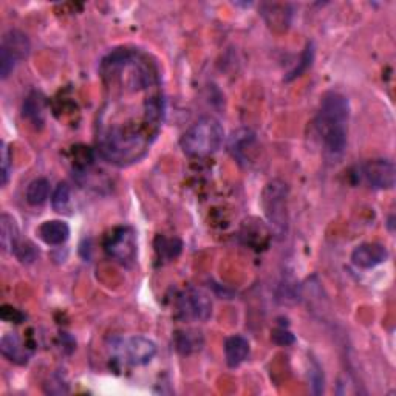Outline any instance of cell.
<instances>
[{
    "instance_id": "16",
    "label": "cell",
    "mask_w": 396,
    "mask_h": 396,
    "mask_svg": "<svg viewBox=\"0 0 396 396\" xmlns=\"http://www.w3.org/2000/svg\"><path fill=\"white\" fill-rule=\"evenodd\" d=\"M201 345H203V337H201L198 331H178L175 336V349L182 353V355L196 353L201 349Z\"/></svg>"
},
{
    "instance_id": "20",
    "label": "cell",
    "mask_w": 396,
    "mask_h": 396,
    "mask_svg": "<svg viewBox=\"0 0 396 396\" xmlns=\"http://www.w3.org/2000/svg\"><path fill=\"white\" fill-rule=\"evenodd\" d=\"M52 206L56 212H67L70 207V186L67 183H59L52 196Z\"/></svg>"
},
{
    "instance_id": "10",
    "label": "cell",
    "mask_w": 396,
    "mask_h": 396,
    "mask_svg": "<svg viewBox=\"0 0 396 396\" xmlns=\"http://www.w3.org/2000/svg\"><path fill=\"white\" fill-rule=\"evenodd\" d=\"M388 253L381 243H362L351 253V262L361 270H372L374 266L384 263Z\"/></svg>"
},
{
    "instance_id": "25",
    "label": "cell",
    "mask_w": 396,
    "mask_h": 396,
    "mask_svg": "<svg viewBox=\"0 0 396 396\" xmlns=\"http://www.w3.org/2000/svg\"><path fill=\"white\" fill-rule=\"evenodd\" d=\"M0 318L5 322H14V323H22L25 321V314L20 313L19 309L13 308L10 305H3L0 309Z\"/></svg>"
},
{
    "instance_id": "22",
    "label": "cell",
    "mask_w": 396,
    "mask_h": 396,
    "mask_svg": "<svg viewBox=\"0 0 396 396\" xmlns=\"http://www.w3.org/2000/svg\"><path fill=\"white\" fill-rule=\"evenodd\" d=\"M14 256H16L22 263H31L38 257V251H36L34 244L30 242H20L17 248L14 249Z\"/></svg>"
},
{
    "instance_id": "8",
    "label": "cell",
    "mask_w": 396,
    "mask_h": 396,
    "mask_svg": "<svg viewBox=\"0 0 396 396\" xmlns=\"http://www.w3.org/2000/svg\"><path fill=\"white\" fill-rule=\"evenodd\" d=\"M212 302L198 288H187L177 299V316L186 322H203L211 318Z\"/></svg>"
},
{
    "instance_id": "9",
    "label": "cell",
    "mask_w": 396,
    "mask_h": 396,
    "mask_svg": "<svg viewBox=\"0 0 396 396\" xmlns=\"http://www.w3.org/2000/svg\"><path fill=\"white\" fill-rule=\"evenodd\" d=\"M361 174L367 184L372 186L373 189H392L396 179V169L395 164L390 160L384 158H376L362 164Z\"/></svg>"
},
{
    "instance_id": "12",
    "label": "cell",
    "mask_w": 396,
    "mask_h": 396,
    "mask_svg": "<svg viewBox=\"0 0 396 396\" xmlns=\"http://www.w3.org/2000/svg\"><path fill=\"white\" fill-rule=\"evenodd\" d=\"M0 351H2L3 358L19 365L27 364L28 359H30V353H28L27 347H24L22 341L19 339L16 333H8L2 337V341H0Z\"/></svg>"
},
{
    "instance_id": "13",
    "label": "cell",
    "mask_w": 396,
    "mask_h": 396,
    "mask_svg": "<svg viewBox=\"0 0 396 396\" xmlns=\"http://www.w3.org/2000/svg\"><path fill=\"white\" fill-rule=\"evenodd\" d=\"M249 355V342L248 339H244L243 336H231L228 337L225 342V358L226 364L235 369L240 364L247 361V358Z\"/></svg>"
},
{
    "instance_id": "3",
    "label": "cell",
    "mask_w": 396,
    "mask_h": 396,
    "mask_svg": "<svg viewBox=\"0 0 396 396\" xmlns=\"http://www.w3.org/2000/svg\"><path fill=\"white\" fill-rule=\"evenodd\" d=\"M225 140V131L215 118H201L179 140L183 152L189 156H207L217 152Z\"/></svg>"
},
{
    "instance_id": "26",
    "label": "cell",
    "mask_w": 396,
    "mask_h": 396,
    "mask_svg": "<svg viewBox=\"0 0 396 396\" xmlns=\"http://www.w3.org/2000/svg\"><path fill=\"white\" fill-rule=\"evenodd\" d=\"M11 175V152L10 147L2 142V184L5 186L8 183Z\"/></svg>"
},
{
    "instance_id": "24",
    "label": "cell",
    "mask_w": 396,
    "mask_h": 396,
    "mask_svg": "<svg viewBox=\"0 0 396 396\" xmlns=\"http://www.w3.org/2000/svg\"><path fill=\"white\" fill-rule=\"evenodd\" d=\"M271 339H272V342H274V344L280 345V347H286V345L294 344V341H296V337H294V335L291 333L290 330L276 328L274 331H272Z\"/></svg>"
},
{
    "instance_id": "5",
    "label": "cell",
    "mask_w": 396,
    "mask_h": 396,
    "mask_svg": "<svg viewBox=\"0 0 396 396\" xmlns=\"http://www.w3.org/2000/svg\"><path fill=\"white\" fill-rule=\"evenodd\" d=\"M110 350L115 361L124 365H146L156 355V345L142 336L113 339Z\"/></svg>"
},
{
    "instance_id": "23",
    "label": "cell",
    "mask_w": 396,
    "mask_h": 396,
    "mask_svg": "<svg viewBox=\"0 0 396 396\" xmlns=\"http://www.w3.org/2000/svg\"><path fill=\"white\" fill-rule=\"evenodd\" d=\"M313 56H314V50H313V44H308L307 45V48H305V52H304V54H302V59H300V64H299V67H296L294 68L291 73H290V76L286 78V81H291V79H294V78H298V76H300L302 73H304V71L311 66V61H313Z\"/></svg>"
},
{
    "instance_id": "11",
    "label": "cell",
    "mask_w": 396,
    "mask_h": 396,
    "mask_svg": "<svg viewBox=\"0 0 396 396\" xmlns=\"http://www.w3.org/2000/svg\"><path fill=\"white\" fill-rule=\"evenodd\" d=\"M38 235L42 242L50 244V247H57V244H62L68 240L70 228L62 220H50L39 226Z\"/></svg>"
},
{
    "instance_id": "28",
    "label": "cell",
    "mask_w": 396,
    "mask_h": 396,
    "mask_svg": "<svg viewBox=\"0 0 396 396\" xmlns=\"http://www.w3.org/2000/svg\"><path fill=\"white\" fill-rule=\"evenodd\" d=\"M44 390L48 395H64V393L68 392V386L64 384L61 379H57V381H54V383L52 381V384H45Z\"/></svg>"
},
{
    "instance_id": "6",
    "label": "cell",
    "mask_w": 396,
    "mask_h": 396,
    "mask_svg": "<svg viewBox=\"0 0 396 396\" xmlns=\"http://www.w3.org/2000/svg\"><path fill=\"white\" fill-rule=\"evenodd\" d=\"M104 251L113 261L124 266H132L138 253L136 233L131 226H118L105 235Z\"/></svg>"
},
{
    "instance_id": "1",
    "label": "cell",
    "mask_w": 396,
    "mask_h": 396,
    "mask_svg": "<svg viewBox=\"0 0 396 396\" xmlns=\"http://www.w3.org/2000/svg\"><path fill=\"white\" fill-rule=\"evenodd\" d=\"M104 103L96 121V146L115 166L138 163L161 131L164 98L160 68L150 54L119 48L101 64Z\"/></svg>"
},
{
    "instance_id": "17",
    "label": "cell",
    "mask_w": 396,
    "mask_h": 396,
    "mask_svg": "<svg viewBox=\"0 0 396 396\" xmlns=\"http://www.w3.org/2000/svg\"><path fill=\"white\" fill-rule=\"evenodd\" d=\"M183 249V243L179 239H168V237L158 235L155 240V251L158 258L163 262H170L179 256Z\"/></svg>"
},
{
    "instance_id": "27",
    "label": "cell",
    "mask_w": 396,
    "mask_h": 396,
    "mask_svg": "<svg viewBox=\"0 0 396 396\" xmlns=\"http://www.w3.org/2000/svg\"><path fill=\"white\" fill-rule=\"evenodd\" d=\"M311 374V383H313V392L316 395H319L323 392V376H322V372H321V367L314 362V369H311L309 372Z\"/></svg>"
},
{
    "instance_id": "19",
    "label": "cell",
    "mask_w": 396,
    "mask_h": 396,
    "mask_svg": "<svg viewBox=\"0 0 396 396\" xmlns=\"http://www.w3.org/2000/svg\"><path fill=\"white\" fill-rule=\"evenodd\" d=\"M251 142H254V133H251L249 131H239L231 136V141H229V149L234 154V156L243 160L244 149L251 146Z\"/></svg>"
},
{
    "instance_id": "15",
    "label": "cell",
    "mask_w": 396,
    "mask_h": 396,
    "mask_svg": "<svg viewBox=\"0 0 396 396\" xmlns=\"http://www.w3.org/2000/svg\"><path fill=\"white\" fill-rule=\"evenodd\" d=\"M0 243H2L3 251H8V253H14V249L20 243L17 223L8 214L0 215Z\"/></svg>"
},
{
    "instance_id": "7",
    "label": "cell",
    "mask_w": 396,
    "mask_h": 396,
    "mask_svg": "<svg viewBox=\"0 0 396 396\" xmlns=\"http://www.w3.org/2000/svg\"><path fill=\"white\" fill-rule=\"evenodd\" d=\"M30 53V41L19 30H10L3 34L0 44V78L6 79L19 62L27 59Z\"/></svg>"
},
{
    "instance_id": "21",
    "label": "cell",
    "mask_w": 396,
    "mask_h": 396,
    "mask_svg": "<svg viewBox=\"0 0 396 396\" xmlns=\"http://www.w3.org/2000/svg\"><path fill=\"white\" fill-rule=\"evenodd\" d=\"M24 115L36 124H42V98L38 93H31L24 104Z\"/></svg>"
},
{
    "instance_id": "18",
    "label": "cell",
    "mask_w": 396,
    "mask_h": 396,
    "mask_svg": "<svg viewBox=\"0 0 396 396\" xmlns=\"http://www.w3.org/2000/svg\"><path fill=\"white\" fill-rule=\"evenodd\" d=\"M50 196V182L47 178H38L30 183L27 187V201L31 206H41L44 205Z\"/></svg>"
},
{
    "instance_id": "2",
    "label": "cell",
    "mask_w": 396,
    "mask_h": 396,
    "mask_svg": "<svg viewBox=\"0 0 396 396\" xmlns=\"http://www.w3.org/2000/svg\"><path fill=\"white\" fill-rule=\"evenodd\" d=\"M350 118L349 99L330 91L322 98L316 118V129L331 154H341L347 144V122Z\"/></svg>"
},
{
    "instance_id": "14",
    "label": "cell",
    "mask_w": 396,
    "mask_h": 396,
    "mask_svg": "<svg viewBox=\"0 0 396 396\" xmlns=\"http://www.w3.org/2000/svg\"><path fill=\"white\" fill-rule=\"evenodd\" d=\"M262 16L265 17L266 24H268L271 28L280 31L286 30L291 22V11L288 5H279V3L263 5Z\"/></svg>"
},
{
    "instance_id": "4",
    "label": "cell",
    "mask_w": 396,
    "mask_h": 396,
    "mask_svg": "<svg viewBox=\"0 0 396 396\" xmlns=\"http://www.w3.org/2000/svg\"><path fill=\"white\" fill-rule=\"evenodd\" d=\"M262 206L271 231L282 239L288 233L290 217H288V186L282 179H272L265 186L262 193Z\"/></svg>"
}]
</instances>
